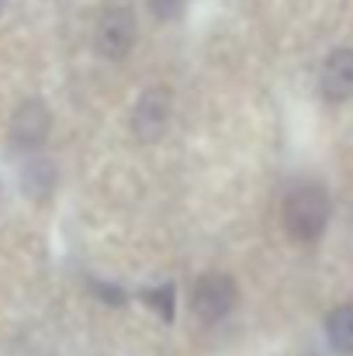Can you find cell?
<instances>
[{
	"mask_svg": "<svg viewBox=\"0 0 353 356\" xmlns=\"http://www.w3.org/2000/svg\"><path fill=\"white\" fill-rule=\"evenodd\" d=\"M329 225V194L319 184H301L284 197V229L301 242H312Z\"/></svg>",
	"mask_w": 353,
	"mask_h": 356,
	"instance_id": "obj_1",
	"label": "cell"
},
{
	"mask_svg": "<svg viewBox=\"0 0 353 356\" xmlns=\"http://www.w3.org/2000/svg\"><path fill=\"white\" fill-rule=\"evenodd\" d=\"M235 305V284L233 277L226 273H205L198 284H194V294H191V308L194 315L205 322V325H215L222 322Z\"/></svg>",
	"mask_w": 353,
	"mask_h": 356,
	"instance_id": "obj_2",
	"label": "cell"
},
{
	"mask_svg": "<svg viewBox=\"0 0 353 356\" xmlns=\"http://www.w3.org/2000/svg\"><path fill=\"white\" fill-rule=\"evenodd\" d=\"M94 42H97V52L108 56V59H121L132 42H135V17L128 7H108L101 17H97V28H94Z\"/></svg>",
	"mask_w": 353,
	"mask_h": 356,
	"instance_id": "obj_3",
	"label": "cell"
},
{
	"mask_svg": "<svg viewBox=\"0 0 353 356\" xmlns=\"http://www.w3.org/2000/svg\"><path fill=\"white\" fill-rule=\"evenodd\" d=\"M319 90L326 101H347L353 94V49H336L319 73Z\"/></svg>",
	"mask_w": 353,
	"mask_h": 356,
	"instance_id": "obj_4",
	"label": "cell"
},
{
	"mask_svg": "<svg viewBox=\"0 0 353 356\" xmlns=\"http://www.w3.org/2000/svg\"><path fill=\"white\" fill-rule=\"evenodd\" d=\"M166 118H170V97H166V90H149L139 101V108H135V135L146 138V142H152L156 135H163Z\"/></svg>",
	"mask_w": 353,
	"mask_h": 356,
	"instance_id": "obj_5",
	"label": "cell"
},
{
	"mask_svg": "<svg viewBox=\"0 0 353 356\" xmlns=\"http://www.w3.org/2000/svg\"><path fill=\"white\" fill-rule=\"evenodd\" d=\"M45 131H49V111H45V104L28 101V104L17 108V115L10 121V138H14L21 149L38 145V142L45 138Z\"/></svg>",
	"mask_w": 353,
	"mask_h": 356,
	"instance_id": "obj_6",
	"label": "cell"
},
{
	"mask_svg": "<svg viewBox=\"0 0 353 356\" xmlns=\"http://www.w3.org/2000/svg\"><path fill=\"white\" fill-rule=\"evenodd\" d=\"M326 336L340 356H353V305H340L326 318Z\"/></svg>",
	"mask_w": 353,
	"mask_h": 356,
	"instance_id": "obj_7",
	"label": "cell"
},
{
	"mask_svg": "<svg viewBox=\"0 0 353 356\" xmlns=\"http://www.w3.org/2000/svg\"><path fill=\"white\" fill-rule=\"evenodd\" d=\"M146 301H149L163 318H170V315H173V291H170V287H166V291H149V294H146Z\"/></svg>",
	"mask_w": 353,
	"mask_h": 356,
	"instance_id": "obj_8",
	"label": "cell"
},
{
	"mask_svg": "<svg viewBox=\"0 0 353 356\" xmlns=\"http://www.w3.org/2000/svg\"><path fill=\"white\" fill-rule=\"evenodd\" d=\"M149 3H152V10H156L159 17H177L180 7H184V0H149Z\"/></svg>",
	"mask_w": 353,
	"mask_h": 356,
	"instance_id": "obj_9",
	"label": "cell"
},
{
	"mask_svg": "<svg viewBox=\"0 0 353 356\" xmlns=\"http://www.w3.org/2000/svg\"><path fill=\"white\" fill-rule=\"evenodd\" d=\"M0 7H3V0H0Z\"/></svg>",
	"mask_w": 353,
	"mask_h": 356,
	"instance_id": "obj_10",
	"label": "cell"
}]
</instances>
